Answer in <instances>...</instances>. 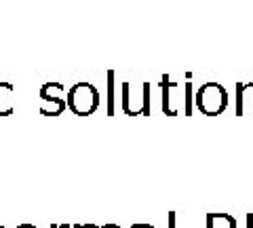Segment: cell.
I'll return each instance as SVG.
<instances>
[{
    "instance_id": "obj_6",
    "label": "cell",
    "mask_w": 253,
    "mask_h": 228,
    "mask_svg": "<svg viewBox=\"0 0 253 228\" xmlns=\"http://www.w3.org/2000/svg\"><path fill=\"white\" fill-rule=\"evenodd\" d=\"M253 114V81L236 83V116Z\"/></svg>"
},
{
    "instance_id": "obj_12",
    "label": "cell",
    "mask_w": 253,
    "mask_h": 228,
    "mask_svg": "<svg viewBox=\"0 0 253 228\" xmlns=\"http://www.w3.org/2000/svg\"><path fill=\"white\" fill-rule=\"evenodd\" d=\"M247 228H253V214H247Z\"/></svg>"
},
{
    "instance_id": "obj_7",
    "label": "cell",
    "mask_w": 253,
    "mask_h": 228,
    "mask_svg": "<svg viewBox=\"0 0 253 228\" xmlns=\"http://www.w3.org/2000/svg\"><path fill=\"white\" fill-rule=\"evenodd\" d=\"M15 112V87L0 81V116H11Z\"/></svg>"
},
{
    "instance_id": "obj_5",
    "label": "cell",
    "mask_w": 253,
    "mask_h": 228,
    "mask_svg": "<svg viewBox=\"0 0 253 228\" xmlns=\"http://www.w3.org/2000/svg\"><path fill=\"white\" fill-rule=\"evenodd\" d=\"M41 114L42 116H59L68 110L66 104V87L57 81H49L41 87Z\"/></svg>"
},
{
    "instance_id": "obj_2",
    "label": "cell",
    "mask_w": 253,
    "mask_h": 228,
    "mask_svg": "<svg viewBox=\"0 0 253 228\" xmlns=\"http://www.w3.org/2000/svg\"><path fill=\"white\" fill-rule=\"evenodd\" d=\"M121 108L126 116H150L152 114V83L144 81L139 87L125 81L121 85Z\"/></svg>"
},
{
    "instance_id": "obj_3",
    "label": "cell",
    "mask_w": 253,
    "mask_h": 228,
    "mask_svg": "<svg viewBox=\"0 0 253 228\" xmlns=\"http://www.w3.org/2000/svg\"><path fill=\"white\" fill-rule=\"evenodd\" d=\"M194 104L205 116H219L228 108V91L224 89V85L207 81L196 91Z\"/></svg>"
},
{
    "instance_id": "obj_10",
    "label": "cell",
    "mask_w": 253,
    "mask_h": 228,
    "mask_svg": "<svg viewBox=\"0 0 253 228\" xmlns=\"http://www.w3.org/2000/svg\"><path fill=\"white\" fill-rule=\"evenodd\" d=\"M175 211H169V228H175Z\"/></svg>"
},
{
    "instance_id": "obj_14",
    "label": "cell",
    "mask_w": 253,
    "mask_h": 228,
    "mask_svg": "<svg viewBox=\"0 0 253 228\" xmlns=\"http://www.w3.org/2000/svg\"><path fill=\"white\" fill-rule=\"evenodd\" d=\"M15 228H38V226H34V224H30V222H26V224H19V226H15Z\"/></svg>"
},
{
    "instance_id": "obj_11",
    "label": "cell",
    "mask_w": 253,
    "mask_h": 228,
    "mask_svg": "<svg viewBox=\"0 0 253 228\" xmlns=\"http://www.w3.org/2000/svg\"><path fill=\"white\" fill-rule=\"evenodd\" d=\"M72 228H99L95 224H72Z\"/></svg>"
},
{
    "instance_id": "obj_13",
    "label": "cell",
    "mask_w": 253,
    "mask_h": 228,
    "mask_svg": "<svg viewBox=\"0 0 253 228\" xmlns=\"http://www.w3.org/2000/svg\"><path fill=\"white\" fill-rule=\"evenodd\" d=\"M51 228H72V224H51Z\"/></svg>"
},
{
    "instance_id": "obj_8",
    "label": "cell",
    "mask_w": 253,
    "mask_h": 228,
    "mask_svg": "<svg viewBox=\"0 0 253 228\" xmlns=\"http://www.w3.org/2000/svg\"><path fill=\"white\" fill-rule=\"evenodd\" d=\"M205 228H236V218L230 214H207Z\"/></svg>"
},
{
    "instance_id": "obj_9",
    "label": "cell",
    "mask_w": 253,
    "mask_h": 228,
    "mask_svg": "<svg viewBox=\"0 0 253 228\" xmlns=\"http://www.w3.org/2000/svg\"><path fill=\"white\" fill-rule=\"evenodd\" d=\"M116 72L110 70L108 72V106H106V112L108 116H114L116 114Z\"/></svg>"
},
{
    "instance_id": "obj_4",
    "label": "cell",
    "mask_w": 253,
    "mask_h": 228,
    "mask_svg": "<svg viewBox=\"0 0 253 228\" xmlns=\"http://www.w3.org/2000/svg\"><path fill=\"white\" fill-rule=\"evenodd\" d=\"M68 110L76 116H91L99 108V91L91 83H76L68 89Z\"/></svg>"
},
{
    "instance_id": "obj_17",
    "label": "cell",
    "mask_w": 253,
    "mask_h": 228,
    "mask_svg": "<svg viewBox=\"0 0 253 228\" xmlns=\"http://www.w3.org/2000/svg\"><path fill=\"white\" fill-rule=\"evenodd\" d=\"M0 228H4V226H2V224H0Z\"/></svg>"
},
{
    "instance_id": "obj_15",
    "label": "cell",
    "mask_w": 253,
    "mask_h": 228,
    "mask_svg": "<svg viewBox=\"0 0 253 228\" xmlns=\"http://www.w3.org/2000/svg\"><path fill=\"white\" fill-rule=\"evenodd\" d=\"M99 228H121L118 224H104V226H99Z\"/></svg>"
},
{
    "instance_id": "obj_1",
    "label": "cell",
    "mask_w": 253,
    "mask_h": 228,
    "mask_svg": "<svg viewBox=\"0 0 253 228\" xmlns=\"http://www.w3.org/2000/svg\"><path fill=\"white\" fill-rule=\"evenodd\" d=\"M161 91H163V112L167 116H177L181 110L186 112V116L192 114V85H190V81L181 85L177 81H171L167 74H163Z\"/></svg>"
},
{
    "instance_id": "obj_16",
    "label": "cell",
    "mask_w": 253,
    "mask_h": 228,
    "mask_svg": "<svg viewBox=\"0 0 253 228\" xmlns=\"http://www.w3.org/2000/svg\"><path fill=\"white\" fill-rule=\"evenodd\" d=\"M150 228H156V226H152V224H150Z\"/></svg>"
}]
</instances>
